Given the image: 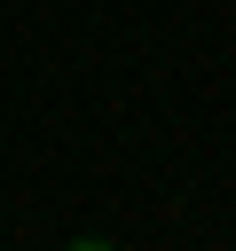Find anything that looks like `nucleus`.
<instances>
[{"instance_id":"1","label":"nucleus","mask_w":236,"mask_h":251,"mask_svg":"<svg viewBox=\"0 0 236 251\" xmlns=\"http://www.w3.org/2000/svg\"><path fill=\"white\" fill-rule=\"evenodd\" d=\"M63 251H118V243H102V235H71Z\"/></svg>"}]
</instances>
